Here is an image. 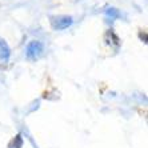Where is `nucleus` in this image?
Instances as JSON below:
<instances>
[{"instance_id": "4", "label": "nucleus", "mask_w": 148, "mask_h": 148, "mask_svg": "<svg viewBox=\"0 0 148 148\" xmlns=\"http://www.w3.org/2000/svg\"><path fill=\"white\" fill-rule=\"evenodd\" d=\"M106 15H107L108 17H111V19H119V17L121 16L120 11L117 10V8H114V7L108 8V10L106 11Z\"/></svg>"}, {"instance_id": "2", "label": "nucleus", "mask_w": 148, "mask_h": 148, "mask_svg": "<svg viewBox=\"0 0 148 148\" xmlns=\"http://www.w3.org/2000/svg\"><path fill=\"white\" fill-rule=\"evenodd\" d=\"M44 52V44L39 40H32L27 44L25 48V55L29 60H38Z\"/></svg>"}, {"instance_id": "1", "label": "nucleus", "mask_w": 148, "mask_h": 148, "mask_svg": "<svg viewBox=\"0 0 148 148\" xmlns=\"http://www.w3.org/2000/svg\"><path fill=\"white\" fill-rule=\"evenodd\" d=\"M73 23L72 16L68 15H55L51 16V25L55 31H64L67 28H69Z\"/></svg>"}, {"instance_id": "3", "label": "nucleus", "mask_w": 148, "mask_h": 148, "mask_svg": "<svg viewBox=\"0 0 148 148\" xmlns=\"http://www.w3.org/2000/svg\"><path fill=\"white\" fill-rule=\"evenodd\" d=\"M11 56V48L8 43L5 41V39L0 38V60L3 62H7Z\"/></svg>"}]
</instances>
